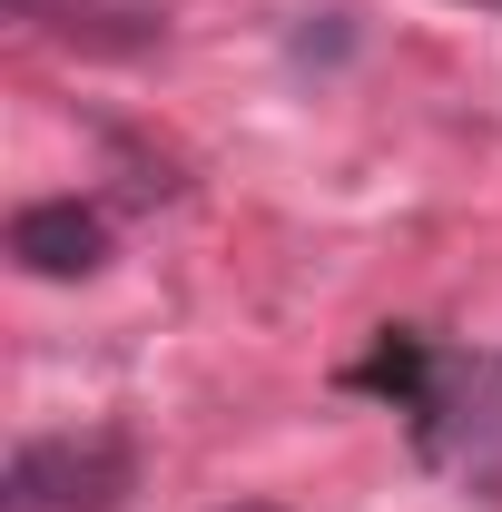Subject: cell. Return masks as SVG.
<instances>
[{"instance_id": "cell-1", "label": "cell", "mask_w": 502, "mask_h": 512, "mask_svg": "<svg viewBox=\"0 0 502 512\" xmlns=\"http://www.w3.org/2000/svg\"><path fill=\"white\" fill-rule=\"evenodd\" d=\"M138 483V453L119 434H50L10 453V512H119Z\"/></svg>"}, {"instance_id": "cell-2", "label": "cell", "mask_w": 502, "mask_h": 512, "mask_svg": "<svg viewBox=\"0 0 502 512\" xmlns=\"http://www.w3.org/2000/svg\"><path fill=\"white\" fill-rule=\"evenodd\" d=\"M434 453L463 473H502V365H453L434 394Z\"/></svg>"}, {"instance_id": "cell-3", "label": "cell", "mask_w": 502, "mask_h": 512, "mask_svg": "<svg viewBox=\"0 0 502 512\" xmlns=\"http://www.w3.org/2000/svg\"><path fill=\"white\" fill-rule=\"evenodd\" d=\"M10 256H20L30 276H89V266L109 256V227H99L79 197H50V207H20V217H10Z\"/></svg>"}, {"instance_id": "cell-4", "label": "cell", "mask_w": 502, "mask_h": 512, "mask_svg": "<svg viewBox=\"0 0 502 512\" xmlns=\"http://www.w3.org/2000/svg\"><path fill=\"white\" fill-rule=\"evenodd\" d=\"M355 30H345V10H325V30H296V60H335Z\"/></svg>"}]
</instances>
